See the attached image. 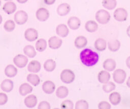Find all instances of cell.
<instances>
[{"mask_svg":"<svg viewBox=\"0 0 130 109\" xmlns=\"http://www.w3.org/2000/svg\"><path fill=\"white\" fill-rule=\"evenodd\" d=\"M80 59L82 64L85 66L91 67L98 62L99 56L92 50L89 48H85L81 51Z\"/></svg>","mask_w":130,"mask_h":109,"instance_id":"1","label":"cell"},{"mask_svg":"<svg viewBox=\"0 0 130 109\" xmlns=\"http://www.w3.org/2000/svg\"><path fill=\"white\" fill-rule=\"evenodd\" d=\"M95 18L98 23L105 24L110 21L111 15L107 11L104 9H100L96 12Z\"/></svg>","mask_w":130,"mask_h":109,"instance_id":"2","label":"cell"},{"mask_svg":"<svg viewBox=\"0 0 130 109\" xmlns=\"http://www.w3.org/2000/svg\"><path fill=\"white\" fill-rule=\"evenodd\" d=\"M60 79L65 84L72 83L75 78V75L73 71L70 69H64L60 73Z\"/></svg>","mask_w":130,"mask_h":109,"instance_id":"3","label":"cell"},{"mask_svg":"<svg viewBox=\"0 0 130 109\" xmlns=\"http://www.w3.org/2000/svg\"><path fill=\"white\" fill-rule=\"evenodd\" d=\"M128 16L127 11L123 8H118L114 12V18L117 21L123 22L126 20Z\"/></svg>","mask_w":130,"mask_h":109,"instance_id":"4","label":"cell"},{"mask_svg":"<svg viewBox=\"0 0 130 109\" xmlns=\"http://www.w3.org/2000/svg\"><path fill=\"white\" fill-rule=\"evenodd\" d=\"M126 72L121 69H117L115 70L113 74V78L114 81L119 84L123 83L126 79Z\"/></svg>","mask_w":130,"mask_h":109,"instance_id":"5","label":"cell"},{"mask_svg":"<svg viewBox=\"0 0 130 109\" xmlns=\"http://www.w3.org/2000/svg\"><path fill=\"white\" fill-rule=\"evenodd\" d=\"M28 19V15L23 10L17 11L14 15V20L18 25H22L26 22Z\"/></svg>","mask_w":130,"mask_h":109,"instance_id":"6","label":"cell"},{"mask_svg":"<svg viewBox=\"0 0 130 109\" xmlns=\"http://www.w3.org/2000/svg\"><path fill=\"white\" fill-rule=\"evenodd\" d=\"M13 62L17 67L22 68L27 65L28 59L25 56L19 54L14 57L13 59Z\"/></svg>","mask_w":130,"mask_h":109,"instance_id":"7","label":"cell"},{"mask_svg":"<svg viewBox=\"0 0 130 109\" xmlns=\"http://www.w3.org/2000/svg\"><path fill=\"white\" fill-rule=\"evenodd\" d=\"M49 12L45 8H40L37 10L36 13L37 18L40 21H45L49 17Z\"/></svg>","mask_w":130,"mask_h":109,"instance_id":"8","label":"cell"},{"mask_svg":"<svg viewBox=\"0 0 130 109\" xmlns=\"http://www.w3.org/2000/svg\"><path fill=\"white\" fill-rule=\"evenodd\" d=\"M24 37L25 39L28 41H34L38 38V31L35 29L28 28L25 31Z\"/></svg>","mask_w":130,"mask_h":109,"instance_id":"9","label":"cell"},{"mask_svg":"<svg viewBox=\"0 0 130 109\" xmlns=\"http://www.w3.org/2000/svg\"><path fill=\"white\" fill-rule=\"evenodd\" d=\"M62 43V40L56 36L51 37L48 40L49 46L50 48L53 49L59 48L61 46Z\"/></svg>","mask_w":130,"mask_h":109,"instance_id":"10","label":"cell"},{"mask_svg":"<svg viewBox=\"0 0 130 109\" xmlns=\"http://www.w3.org/2000/svg\"><path fill=\"white\" fill-rule=\"evenodd\" d=\"M68 25L71 30H77L80 26L81 20L77 17L72 16L68 20Z\"/></svg>","mask_w":130,"mask_h":109,"instance_id":"11","label":"cell"},{"mask_svg":"<svg viewBox=\"0 0 130 109\" xmlns=\"http://www.w3.org/2000/svg\"><path fill=\"white\" fill-rule=\"evenodd\" d=\"M55 89V85L50 80L45 81L42 85L43 91L47 94H50L54 92Z\"/></svg>","mask_w":130,"mask_h":109,"instance_id":"12","label":"cell"},{"mask_svg":"<svg viewBox=\"0 0 130 109\" xmlns=\"http://www.w3.org/2000/svg\"><path fill=\"white\" fill-rule=\"evenodd\" d=\"M71 11V7L67 3H62L60 4L57 8V14L61 16L67 15Z\"/></svg>","mask_w":130,"mask_h":109,"instance_id":"13","label":"cell"},{"mask_svg":"<svg viewBox=\"0 0 130 109\" xmlns=\"http://www.w3.org/2000/svg\"><path fill=\"white\" fill-rule=\"evenodd\" d=\"M103 66L105 70L108 71H112L115 69L116 67V63L114 59L109 58L104 61Z\"/></svg>","mask_w":130,"mask_h":109,"instance_id":"14","label":"cell"},{"mask_svg":"<svg viewBox=\"0 0 130 109\" xmlns=\"http://www.w3.org/2000/svg\"><path fill=\"white\" fill-rule=\"evenodd\" d=\"M56 33L59 36L64 38L68 35L69 30L66 24H60L58 25L56 28Z\"/></svg>","mask_w":130,"mask_h":109,"instance_id":"15","label":"cell"},{"mask_svg":"<svg viewBox=\"0 0 130 109\" xmlns=\"http://www.w3.org/2000/svg\"><path fill=\"white\" fill-rule=\"evenodd\" d=\"M24 102L27 107L33 108L37 103V97L34 94L29 95L24 99Z\"/></svg>","mask_w":130,"mask_h":109,"instance_id":"16","label":"cell"},{"mask_svg":"<svg viewBox=\"0 0 130 109\" xmlns=\"http://www.w3.org/2000/svg\"><path fill=\"white\" fill-rule=\"evenodd\" d=\"M111 78V75L109 71L102 70L100 71L98 75V79L100 83L105 84L108 82Z\"/></svg>","mask_w":130,"mask_h":109,"instance_id":"17","label":"cell"},{"mask_svg":"<svg viewBox=\"0 0 130 109\" xmlns=\"http://www.w3.org/2000/svg\"><path fill=\"white\" fill-rule=\"evenodd\" d=\"M41 68V65L39 62L36 60H32L28 64L27 70L31 72L37 73L40 71Z\"/></svg>","mask_w":130,"mask_h":109,"instance_id":"18","label":"cell"},{"mask_svg":"<svg viewBox=\"0 0 130 109\" xmlns=\"http://www.w3.org/2000/svg\"><path fill=\"white\" fill-rule=\"evenodd\" d=\"M120 42L117 39H111L108 42L107 46L108 49L112 52L118 51L120 47Z\"/></svg>","mask_w":130,"mask_h":109,"instance_id":"19","label":"cell"},{"mask_svg":"<svg viewBox=\"0 0 130 109\" xmlns=\"http://www.w3.org/2000/svg\"><path fill=\"white\" fill-rule=\"evenodd\" d=\"M3 10L7 14H11L16 11V5L13 2H8L4 5L3 7Z\"/></svg>","mask_w":130,"mask_h":109,"instance_id":"20","label":"cell"},{"mask_svg":"<svg viewBox=\"0 0 130 109\" xmlns=\"http://www.w3.org/2000/svg\"><path fill=\"white\" fill-rule=\"evenodd\" d=\"M94 47L99 51L105 50L107 47V42L106 40L102 38H98L94 42Z\"/></svg>","mask_w":130,"mask_h":109,"instance_id":"21","label":"cell"},{"mask_svg":"<svg viewBox=\"0 0 130 109\" xmlns=\"http://www.w3.org/2000/svg\"><path fill=\"white\" fill-rule=\"evenodd\" d=\"M87 44V40L86 38L83 36H79L77 37L74 41V44L76 48L80 49L86 46Z\"/></svg>","mask_w":130,"mask_h":109,"instance_id":"22","label":"cell"},{"mask_svg":"<svg viewBox=\"0 0 130 109\" xmlns=\"http://www.w3.org/2000/svg\"><path fill=\"white\" fill-rule=\"evenodd\" d=\"M1 88L5 92H10L13 89V82L10 79H5L1 84Z\"/></svg>","mask_w":130,"mask_h":109,"instance_id":"23","label":"cell"},{"mask_svg":"<svg viewBox=\"0 0 130 109\" xmlns=\"http://www.w3.org/2000/svg\"><path fill=\"white\" fill-rule=\"evenodd\" d=\"M109 100L112 104L117 105L120 102L121 97L120 94L117 92H113L109 95Z\"/></svg>","mask_w":130,"mask_h":109,"instance_id":"24","label":"cell"},{"mask_svg":"<svg viewBox=\"0 0 130 109\" xmlns=\"http://www.w3.org/2000/svg\"><path fill=\"white\" fill-rule=\"evenodd\" d=\"M32 87L27 83H23L20 85L19 88V92L22 96H25L32 91Z\"/></svg>","mask_w":130,"mask_h":109,"instance_id":"25","label":"cell"},{"mask_svg":"<svg viewBox=\"0 0 130 109\" xmlns=\"http://www.w3.org/2000/svg\"><path fill=\"white\" fill-rule=\"evenodd\" d=\"M98 24L94 20H88L85 24V30L89 33H93L96 32L98 29Z\"/></svg>","mask_w":130,"mask_h":109,"instance_id":"26","label":"cell"},{"mask_svg":"<svg viewBox=\"0 0 130 109\" xmlns=\"http://www.w3.org/2000/svg\"><path fill=\"white\" fill-rule=\"evenodd\" d=\"M5 73L9 77H13L16 75L17 69L13 65H8L5 69Z\"/></svg>","mask_w":130,"mask_h":109,"instance_id":"27","label":"cell"},{"mask_svg":"<svg viewBox=\"0 0 130 109\" xmlns=\"http://www.w3.org/2000/svg\"><path fill=\"white\" fill-rule=\"evenodd\" d=\"M68 89L64 86L59 87L56 91V95L59 98H64L68 95Z\"/></svg>","mask_w":130,"mask_h":109,"instance_id":"28","label":"cell"},{"mask_svg":"<svg viewBox=\"0 0 130 109\" xmlns=\"http://www.w3.org/2000/svg\"><path fill=\"white\" fill-rule=\"evenodd\" d=\"M23 52L25 55L30 58H34L37 54L35 47L30 45H26L24 47Z\"/></svg>","mask_w":130,"mask_h":109,"instance_id":"29","label":"cell"},{"mask_svg":"<svg viewBox=\"0 0 130 109\" xmlns=\"http://www.w3.org/2000/svg\"><path fill=\"white\" fill-rule=\"evenodd\" d=\"M27 81L32 84L34 86H38L40 83V78L39 76L35 74H29L26 77Z\"/></svg>","mask_w":130,"mask_h":109,"instance_id":"30","label":"cell"},{"mask_svg":"<svg viewBox=\"0 0 130 109\" xmlns=\"http://www.w3.org/2000/svg\"><path fill=\"white\" fill-rule=\"evenodd\" d=\"M44 68L46 71L52 72L56 68V62L52 59H48L44 63Z\"/></svg>","mask_w":130,"mask_h":109,"instance_id":"31","label":"cell"},{"mask_svg":"<svg viewBox=\"0 0 130 109\" xmlns=\"http://www.w3.org/2000/svg\"><path fill=\"white\" fill-rule=\"evenodd\" d=\"M102 5L105 9L112 10L116 7L117 2L116 0H103Z\"/></svg>","mask_w":130,"mask_h":109,"instance_id":"32","label":"cell"},{"mask_svg":"<svg viewBox=\"0 0 130 109\" xmlns=\"http://www.w3.org/2000/svg\"><path fill=\"white\" fill-rule=\"evenodd\" d=\"M47 47V42L44 39H39L36 43V48L39 52L44 51Z\"/></svg>","mask_w":130,"mask_h":109,"instance_id":"33","label":"cell"},{"mask_svg":"<svg viewBox=\"0 0 130 109\" xmlns=\"http://www.w3.org/2000/svg\"><path fill=\"white\" fill-rule=\"evenodd\" d=\"M103 91L106 93H110L114 91L116 88L115 84L112 81H108L102 87Z\"/></svg>","mask_w":130,"mask_h":109,"instance_id":"34","label":"cell"},{"mask_svg":"<svg viewBox=\"0 0 130 109\" xmlns=\"http://www.w3.org/2000/svg\"><path fill=\"white\" fill-rule=\"evenodd\" d=\"M89 108L88 103L85 100L81 99L77 101L75 104L76 109H88Z\"/></svg>","mask_w":130,"mask_h":109,"instance_id":"35","label":"cell"},{"mask_svg":"<svg viewBox=\"0 0 130 109\" xmlns=\"http://www.w3.org/2000/svg\"><path fill=\"white\" fill-rule=\"evenodd\" d=\"M4 28L5 30L8 32H12L15 29V23L13 20H8L5 22Z\"/></svg>","mask_w":130,"mask_h":109,"instance_id":"36","label":"cell"},{"mask_svg":"<svg viewBox=\"0 0 130 109\" xmlns=\"http://www.w3.org/2000/svg\"><path fill=\"white\" fill-rule=\"evenodd\" d=\"M60 107L63 109H72L74 108V104L70 100H65L62 102Z\"/></svg>","mask_w":130,"mask_h":109,"instance_id":"37","label":"cell"},{"mask_svg":"<svg viewBox=\"0 0 130 109\" xmlns=\"http://www.w3.org/2000/svg\"><path fill=\"white\" fill-rule=\"evenodd\" d=\"M111 107L110 104L105 101H101L98 104V108L99 109H110Z\"/></svg>","mask_w":130,"mask_h":109,"instance_id":"38","label":"cell"},{"mask_svg":"<svg viewBox=\"0 0 130 109\" xmlns=\"http://www.w3.org/2000/svg\"><path fill=\"white\" fill-rule=\"evenodd\" d=\"M38 108V109H50L51 108V106L49 102L46 101H43L39 103Z\"/></svg>","mask_w":130,"mask_h":109,"instance_id":"39","label":"cell"},{"mask_svg":"<svg viewBox=\"0 0 130 109\" xmlns=\"http://www.w3.org/2000/svg\"><path fill=\"white\" fill-rule=\"evenodd\" d=\"M8 96L4 93H0V105L5 104L8 101Z\"/></svg>","mask_w":130,"mask_h":109,"instance_id":"40","label":"cell"},{"mask_svg":"<svg viewBox=\"0 0 130 109\" xmlns=\"http://www.w3.org/2000/svg\"><path fill=\"white\" fill-rule=\"evenodd\" d=\"M56 0H44L45 4L48 5H51L53 4L55 2Z\"/></svg>","mask_w":130,"mask_h":109,"instance_id":"41","label":"cell"},{"mask_svg":"<svg viewBox=\"0 0 130 109\" xmlns=\"http://www.w3.org/2000/svg\"><path fill=\"white\" fill-rule=\"evenodd\" d=\"M125 63L126 65V66L130 69V56L129 57H127V58L126 59V61H125Z\"/></svg>","mask_w":130,"mask_h":109,"instance_id":"42","label":"cell"},{"mask_svg":"<svg viewBox=\"0 0 130 109\" xmlns=\"http://www.w3.org/2000/svg\"><path fill=\"white\" fill-rule=\"evenodd\" d=\"M126 34L127 36L130 38V25L127 27L126 29Z\"/></svg>","mask_w":130,"mask_h":109,"instance_id":"43","label":"cell"},{"mask_svg":"<svg viewBox=\"0 0 130 109\" xmlns=\"http://www.w3.org/2000/svg\"><path fill=\"white\" fill-rule=\"evenodd\" d=\"M126 85L128 88H130V76L128 77L126 81Z\"/></svg>","mask_w":130,"mask_h":109,"instance_id":"44","label":"cell"},{"mask_svg":"<svg viewBox=\"0 0 130 109\" xmlns=\"http://www.w3.org/2000/svg\"><path fill=\"white\" fill-rule=\"evenodd\" d=\"M20 4H24L28 0H16Z\"/></svg>","mask_w":130,"mask_h":109,"instance_id":"45","label":"cell"},{"mask_svg":"<svg viewBox=\"0 0 130 109\" xmlns=\"http://www.w3.org/2000/svg\"><path fill=\"white\" fill-rule=\"evenodd\" d=\"M2 21H3V18H2V16L0 15V24L2 22Z\"/></svg>","mask_w":130,"mask_h":109,"instance_id":"46","label":"cell"},{"mask_svg":"<svg viewBox=\"0 0 130 109\" xmlns=\"http://www.w3.org/2000/svg\"><path fill=\"white\" fill-rule=\"evenodd\" d=\"M4 1H11L12 0H4Z\"/></svg>","mask_w":130,"mask_h":109,"instance_id":"47","label":"cell"},{"mask_svg":"<svg viewBox=\"0 0 130 109\" xmlns=\"http://www.w3.org/2000/svg\"><path fill=\"white\" fill-rule=\"evenodd\" d=\"M1 1L0 0V6H1Z\"/></svg>","mask_w":130,"mask_h":109,"instance_id":"48","label":"cell"}]
</instances>
